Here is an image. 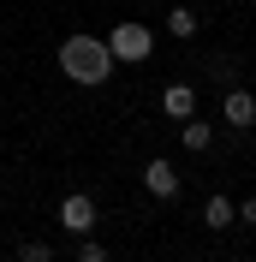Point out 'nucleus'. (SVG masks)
<instances>
[{
	"label": "nucleus",
	"instance_id": "obj_1",
	"mask_svg": "<svg viewBox=\"0 0 256 262\" xmlns=\"http://www.w3.org/2000/svg\"><path fill=\"white\" fill-rule=\"evenodd\" d=\"M60 66H66V78H72V83L96 90V83H108L113 54H108L101 36H66V42H60Z\"/></svg>",
	"mask_w": 256,
	"mask_h": 262
},
{
	"label": "nucleus",
	"instance_id": "obj_2",
	"mask_svg": "<svg viewBox=\"0 0 256 262\" xmlns=\"http://www.w3.org/2000/svg\"><path fill=\"white\" fill-rule=\"evenodd\" d=\"M108 54H113V60H125V66H137V60H149V54H155V36H149L143 24H113Z\"/></svg>",
	"mask_w": 256,
	"mask_h": 262
},
{
	"label": "nucleus",
	"instance_id": "obj_3",
	"mask_svg": "<svg viewBox=\"0 0 256 262\" xmlns=\"http://www.w3.org/2000/svg\"><path fill=\"white\" fill-rule=\"evenodd\" d=\"M221 114H226V125H232V131H250V125H256V96L232 83V90H226V101H221Z\"/></svg>",
	"mask_w": 256,
	"mask_h": 262
},
{
	"label": "nucleus",
	"instance_id": "obj_4",
	"mask_svg": "<svg viewBox=\"0 0 256 262\" xmlns=\"http://www.w3.org/2000/svg\"><path fill=\"white\" fill-rule=\"evenodd\" d=\"M143 191L161 196V203H167V196H179V173H173V161H149V167H143Z\"/></svg>",
	"mask_w": 256,
	"mask_h": 262
},
{
	"label": "nucleus",
	"instance_id": "obj_5",
	"mask_svg": "<svg viewBox=\"0 0 256 262\" xmlns=\"http://www.w3.org/2000/svg\"><path fill=\"white\" fill-rule=\"evenodd\" d=\"M161 114L185 125V119L197 114V90H191V83H167V96H161Z\"/></svg>",
	"mask_w": 256,
	"mask_h": 262
},
{
	"label": "nucleus",
	"instance_id": "obj_6",
	"mask_svg": "<svg viewBox=\"0 0 256 262\" xmlns=\"http://www.w3.org/2000/svg\"><path fill=\"white\" fill-rule=\"evenodd\" d=\"M60 227L66 232H90L96 227V203H90V196H66L60 203Z\"/></svg>",
	"mask_w": 256,
	"mask_h": 262
},
{
	"label": "nucleus",
	"instance_id": "obj_7",
	"mask_svg": "<svg viewBox=\"0 0 256 262\" xmlns=\"http://www.w3.org/2000/svg\"><path fill=\"white\" fill-rule=\"evenodd\" d=\"M203 221H208V232L232 227V221H239V203H226V196H208V203H203Z\"/></svg>",
	"mask_w": 256,
	"mask_h": 262
},
{
	"label": "nucleus",
	"instance_id": "obj_8",
	"mask_svg": "<svg viewBox=\"0 0 256 262\" xmlns=\"http://www.w3.org/2000/svg\"><path fill=\"white\" fill-rule=\"evenodd\" d=\"M167 30H173L179 42H185V36H197V12H191V6H173V12H167Z\"/></svg>",
	"mask_w": 256,
	"mask_h": 262
},
{
	"label": "nucleus",
	"instance_id": "obj_9",
	"mask_svg": "<svg viewBox=\"0 0 256 262\" xmlns=\"http://www.w3.org/2000/svg\"><path fill=\"white\" fill-rule=\"evenodd\" d=\"M185 149H208V125L203 119H185Z\"/></svg>",
	"mask_w": 256,
	"mask_h": 262
},
{
	"label": "nucleus",
	"instance_id": "obj_10",
	"mask_svg": "<svg viewBox=\"0 0 256 262\" xmlns=\"http://www.w3.org/2000/svg\"><path fill=\"white\" fill-rule=\"evenodd\" d=\"M18 262H54V250H48V245H42V238H30V245L18 250Z\"/></svg>",
	"mask_w": 256,
	"mask_h": 262
},
{
	"label": "nucleus",
	"instance_id": "obj_11",
	"mask_svg": "<svg viewBox=\"0 0 256 262\" xmlns=\"http://www.w3.org/2000/svg\"><path fill=\"white\" fill-rule=\"evenodd\" d=\"M78 262H108V250H101L96 238H83V245H78Z\"/></svg>",
	"mask_w": 256,
	"mask_h": 262
},
{
	"label": "nucleus",
	"instance_id": "obj_12",
	"mask_svg": "<svg viewBox=\"0 0 256 262\" xmlns=\"http://www.w3.org/2000/svg\"><path fill=\"white\" fill-rule=\"evenodd\" d=\"M239 221H250V227H256V196H244V203H239Z\"/></svg>",
	"mask_w": 256,
	"mask_h": 262
}]
</instances>
